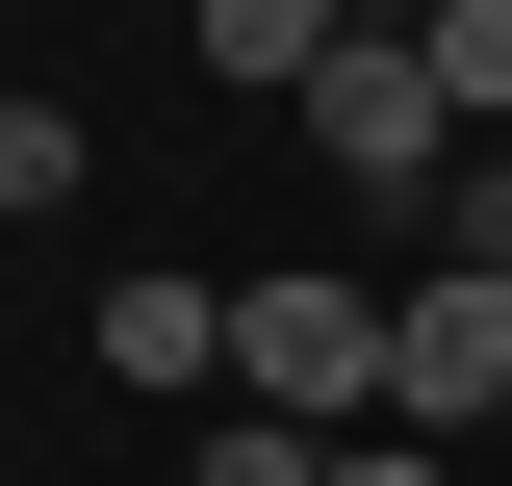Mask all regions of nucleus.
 <instances>
[{"label":"nucleus","instance_id":"f03ea898","mask_svg":"<svg viewBox=\"0 0 512 486\" xmlns=\"http://www.w3.org/2000/svg\"><path fill=\"white\" fill-rule=\"evenodd\" d=\"M282 128H308L333 180H384V205H436V154H461V103H436V52H410V26H359V52H333Z\"/></svg>","mask_w":512,"mask_h":486},{"label":"nucleus","instance_id":"7ed1b4c3","mask_svg":"<svg viewBox=\"0 0 512 486\" xmlns=\"http://www.w3.org/2000/svg\"><path fill=\"white\" fill-rule=\"evenodd\" d=\"M487 410H512V282L436 256V282L384 307V435H487Z\"/></svg>","mask_w":512,"mask_h":486},{"label":"nucleus","instance_id":"423d86ee","mask_svg":"<svg viewBox=\"0 0 512 486\" xmlns=\"http://www.w3.org/2000/svg\"><path fill=\"white\" fill-rule=\"evenodd\" d=\"M410 52H436V103H461V128H512V0H436Z\"/></svg>","mask_w":512,"mask_h":486},{"label":"nucleus","instance_id":"0eeeda50","mask_svg":"<svg viewBox=\"0 0 512 486\" xmlns=\"http://www.w3.org/2000/svg\"><path fill=\"white\" fill-rule=\"evenodd\" d=\"M0 205H26V231L77 205V103H0Z\"/></svg>","mask_w":512,"mask_h":486},{"label":"nucleus","instance_id":"1a4fd4ad","mask_svg":"<svg viewBox=\"0 0 512 486\" xmlns=\"http://www.w3.org/2000/svg\"><path fill=\"white\" fill-rule=\"evenodd\" d=\"M205 486H333V435H282V410H231V435H205Z\"/></svg>","mask_w":512,"mask_h":486},{"label":"nucleus","instance_id":"6e6552de","mask_svg":"<svg viewBox=\"0 0 512 486\" xmlns=\"http://www.w3.org/2000/svg\"><path fill=\"white\" fill-rule=\"evenodd\" d=\"M436 256H487V282H512V154H436Z\"/></svg>","mask_w":512,"mask_h":486},{"label":"nucleus","instance_id":"20e7f679","mask_svg":"<svg viewBox=\"0 0 512 486\" xmlns=\"http://www.w3.org/2000/svg\"><path fill=\"white\" fill-rule=\"evenodd\" d=\"M103 384H231V282H103Z\"/></svg>","mask_w":512,"mask_h":486},{"label":"nucleus","instance_id":"39448f33","mask_svg":"<svg viewBox=\"0 0 512 486\" xmlns=\"http://www.w3.org/2000/svg\"><path fill=\"white\" fill-rule=\"evenodd\" d=\"M333 52H359V0H205V77L231 103H308Z\"/></svg>","mask_w":512,"mask_h":486},{"label":"nucleus","instance_id":"9d476101","mask_svg":"<svg viewBox=\"0 0 512 486\" xmlns=\"http://www.w3.org/2000/svg\"><path fill=\"white\" fill-rule=\"evenodd\" d=\"M333 486H461V435H333Z\"/></svg>","mask_w":512,"mask_h":486},{"label":"nucleus","instance_id":"f257e3e1","mask_svg":"<svg viewBox=\"0 0 512 486\" xmlns=\"http://www.w3.org/2000/svg\"><path fill=\"white\" fill-rule=\"evenodd\" d=\"M231 384L282 435H384V282H308V256H282V282L231 307Z\"/></svg>","mask_w":512,"mask_h":486}]
</instances>
